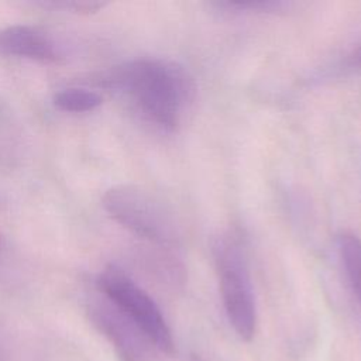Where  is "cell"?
Instances as JSON below:
<instances>
[{
  "label": "cell",
  "instance_id": "obj_1",
  "mask_svg": "<svg viewBox=\"0 0 361 361\" xmlns=\"http://www.w3.org/2000/svg\"><path fill=\"white\" fill-rule=\"evenodd\" d=\"M147 121L165 131L182 123L196 94L192 75L178 62L138 58L116 66L106 78Z\"/></svg>",
  "mask_w": 361,
  "mask_h": 361
},
{
  "label": "cell",
  "instance_id": "obj_2",
  "mask_svg": "<svg viewBox=\"0 0 361 361\" xmlns=\"http://www.w3.org/2000/svg\"><path fill=\"white\" fill-rule=\"evenodd\" d=\"M214 262L227 320L241 340L251 341L257 330V303L244 238L238 231H227L217 240Z\"/></svg>",
  "mask_w": 361,
  "mask_h": 361
},
{
  "label": "cell",
  "instance_id": "obj_3",
  "mask_svg": "<svg viewBox=\"0 0 361 361\" xmlns=\"http://www.w3.org/2000/svg\"><path fill=\"white\" fill-rule=\"evenodd\" d=\"M106 213L134 235L171 248L180 240L173 212L151 192L135 185H116L102 197Z\"/></svg>",
  "mask_w": 361,
  "mask_h": 361
},
{
  "label": "cell",
  "instance_id": "obj_4",
  "mask_svg": "<svg viewBox=\"0 0 361 361\" xmlns=\"http://www.w3.org/2000/svg\"><path fill=\"white\" fill-rule=\"evenodd\" d=\"M96 289L135 322L164 355L173 354V337L161 309L126 271L107 265L96 279Z\"/></svg>",
  "mask_w": 361,
  "mask_h": 361
},
{
  "label": "cell",
  "instance_id": "obj_5",
  "mask_svg": "<svg viewBox=\"0 0 361 361\" xmlns=\"http://www.w3.org/2000/svg\"><path fill=\"white\" fill-rule=\"evenodd\" d=\"M86 312L120 361H164L162 351L149 336L99 290L87 299Z\"/></svg>",
  "mask_w": 361,
  "mask_h": 361
},
{
  "label": "cell",
  "instance_id": "obj_6",
  "mask_svg": "<svg viewBox=\"0 0 361 361\" xmlns=\"http://www.w3.org/2000/svg\"><path fill=\"white\" fill-rule=\"evenodd\" d=\"M0 54L47 63L61 58L54 39L47 32L25 24L0 28Z\"/></svg>",
  "mask_w": 361,
  "mask_h": 361
},
{
  "label": "cell",
  "instance_id": "obj_7",
  "mask_svg": "<svg viewBox=\"0 0 361 361\" xmlns=\"http://www.w3.org/2000/svg\"><path fill=\"white\" fill-rule=\"evenodd\" d=\"M337 247L350 289L361 307V240L351 233H341Z\"/></svg>",
  "mask_w": 361,
  "mask_h": 361
},
{
  "label": "cell",
  "instance_id": "obj_8",
  "mask_svg": "<svg viewBox=\"0 0 361 361\" xmlns=\"http://www.w3.org/2000/svg\"><path fill=\"white\" fill-rule=\"evenodd\" d=\"M56 109L68 113H86L97 109L103 99L87 87H65L54 94L52 99Z\"/></svg>",
  "mask_w": 361,
  "mask_h": 361
},
{
  "label": "cell",
  "instance_id": "obj_9",
  "mask_svg": "<svg viewBox=\"0 0 361 361\" xmlns=\"http://www.w3.org/2000/svg\"><path fill=\"white\" fill-rule=\"evenodd\" d=\"M217 6L237 13H274L282 10L286 4L282 1H221Z\"/></svg>",
  "mask_w": 361,
  "mask_h": 361
},
{
  "label": "cell",
  "instance_id": "obj_10",
  "mask_svg": "<svg viewBox=\"0 0 361 361\" xmlns=\"http://www.w3.org/2000/svg\"><path fill=\"white\" fill-rule=\"evenodd\" d=\"M44 6H52L56 8L72 10L73 13H79V14H90V13H96L100 8H103L106 6V3H100V1H51V3H44Z\"/></svg>",
  "mask_w": 361,
  "mask_h": 361
},
{
  "label": "cell",
  "instance_id": "obj_11",
  "mask_svg": "<svg viewBox=\"0 0 361 361\" xmlns=\"http://www.w3.org/2000/svg\"><path fill=\"white\" fill-rule=\"evenodd\" d=\"M20 353L13 347L7 331L0 324V361H20Z\"/></svg>",
  "mask_w": 361,
  "mask_h": 361
},
{
  "label": "cell",
  "instance_id": "obj_12",
  "mask_svg": "<svg viewBox=\"0 0 361 361\" xmlns=\"http://www.w3.org/2000/svg\"><path fill=\"white\" fill-rule=\"evenodd\" d=\"M347 63H348L351 68L361 69V42L351 51V54L348 55Z\"/></svg>",
  "mask_w": 361,
  "mask_h": 361
}]
</instances>
